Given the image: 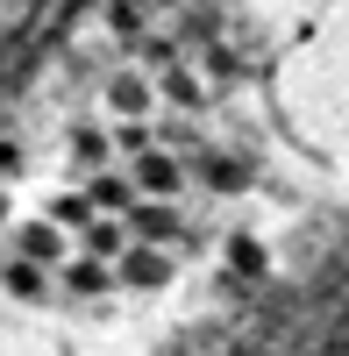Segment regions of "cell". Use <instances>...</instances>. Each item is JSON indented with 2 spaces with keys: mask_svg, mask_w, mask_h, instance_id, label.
<instances>
[{
  "mask_svg": "<svg viewBox=\"0 0 349 356\" xmlns=\"http://www.w3.org/2000/svg\"><path fill=\"white\" fill-rule=\"evenodd\" d=\"M122 228H129V243H157V250H171V257H193L200 250V228L179 214V200H129L122 207Z\"/></svg>",
  "mask_w": 349,
  "mask_h": 356,
  "instance_id": "cell-1",
  "label": "cell"
},
{
  "mask_svg": "<svg viewBox=\"0 0 349 356\" xmlns=\"http://www.w3.org/2000/svg\"><path fill=\"white\" fill-rule=\"evenodd\" d=\"M186 178H200L207 193H250V157H236V150H207V143H193L186 150Z\"/></svg>",
  "mask_w": 349,
  "mask_h": 356,
  "instance_id": "cell-2",
  "label": "cell"
},
{
  "mask_svg": "<svg viewBox=\"0 0 349 356\" xmlns=\"http://www.w3.org/2000/svg\"><path fill=\"white\" fill-rule=\"evenodd\" d=\"M129 186L143 200H179L186 193V157L179 150H143V157H129Z\"/></svg>",
  "mask_w": 349,
  "mask_h": 356,
  "instance_id": "cell-3",
  "label": "cell"
},
{
  "mask_svg": "<svg viewBox=\"0 0 349 356\" xmlns=\"http://www.w3.org/2000/svg\"><path fill=\"white\" fill-rule=\"evenodd\" d=\"M50 285H57V300H100V292L114 285V271H107L100 257L72 250V257H57V264H50Z\"/></svg>",
  "mask_w": 349,
  "mask_h": 356,
  "instance_id": "cell-4",
  "label": "cell"
},
{
  "mask_svg": "<svg viewBox=\"0 0 349 356\" xmlns=\"http://www.w3.org/2000/svg\"><path fill=\"white\" fill-rule=\"evenodd\" d=\"M114 271V285H129V292H157L164 278H171V250H157V243H129L122 257L107 264Z\"/></svg>",
  "mask_w": 349,
  "mask_h": 356,
  "instance_id": "cell-5",
  "label": "cell"
},
{
  "mask_svg": "<svg viewBox=\"0 0 349 356\" xmlns=\"http://www.w3.org/2000/svg\"><path fill=\"white\" fill-rule=\"evenodd\" d=\"M15 257H29V264H50L57 257H72V228H57L50 214H36V221H15Z\"/></svg>",
  "mask_w": 349,
  "mask_h": 356,
  "instance_id": "cell-6",
  "label": "cell"
},
{
  "mask_svg": "<svg viewBox=\"0 0 349 356\" xmlns=\"http://www.w3.org/2000/svg\"><path fill=\"white\" fill-rule=\"evenodd\" d=\"M0 292L22 300V307H50V300H57L50 271H43V264H29V257H0Z\"/></svg>",
  "mask_w": 349,
  "mask_h": 356,
  "instance_id": "cell-7",
  "label": "cell"
},
{
  "mask_svg": "<svg viewBox=\"0 0 349 356\" xmlns=\"http://www.w3.org/2000/svg\"><path fill=\"white\" fill-rule=\"evenodd\" d=\"M72 235H79V250H86V257H100V264H114V257L129 250V228H122V214H86Z\"/></svg>",
  "mask_w": 349,
  "mask_h": 356,
  "instance_id": "cell-8",
  "label": "cell"
},
{
  "mask_svg": "<svg viewBox=\"0 0 349 356\" xmlns=\"http://www.w3.org/2000/svg\"><path fill=\"white\" fill-rule=\"evenodd\" d=\"M157 100L171 114H193V107H207V79H200L193 65H164V86H157Z\"/></svg>",
  "mask_w": 349,
  "mask_h": 356,
  "instance_id": "cell-9",
  "label": "cell"
},
{
  "mask_svg": "<svg viewBox=\"0 0 349 356\" xmlns=\"http://www.w3.org/2000/svg\"><path fill=\"white\" fill-rule=\"evenodd\" d=\"M86 200H93V214H122V207L136 200V186H129V171L100 164V171H86Z\"/></svg>",
  "mask_w": 349,
  "mask_h": 356,
  "instance_id": "cell-10",
  "label": "cell"
},
{
  "mask_svg": "<svg viewBox=\"0 0 349 356\" xmlns=\"http://www.w3.org/2000/svg\"><path fill=\"white\" fill-rule=\"evenodd\" d=\"M65 157H72L79 171H100V164H114V143H107L100 122H79V129L65 136Z\"/></svg>",
  "mask_w": 349,
  "mask_h": 356,
  "instance_id": "cell-11",
  "label": "cell"
},
{
  "mask_svg": "<svg viewBox=\"0 0 349 356\" xmlns=\"http://www.w3.org/2000/svg\"><path fill=\"white\" fill-rule=\"evenodd\" d=\"M150 79H136V72H122V79H107V114L122 122V114H150Z\"/></svg>",
  "mask_w": 349,
  "mask_h": 356,
  "instance_id": "cell-12",
  "label": "cell"
},
{
  "mask_svg": "<svg viewBox=\"0 0 349 356\" xmlns=\"http://www.w3.org/2000/svg\"><path fill=\"white\" fill-rule=\"evenodd\" d=\"M107 143H114V157L129 164V157H143V150H157V129L143 122V114H122V122L107 129Z\"/></svg>",
  "mask_w": 349,
  "mask_h": 356,
  "instance_id": "cell-13",
  "label": "cell"
},
{
  "mask_svg": "<svg viewBox=\"0 0 349 356\" xmlns=\"http://www.w3.org/2000/svg\"><path fill=\"white\" fill-rule=\"evenodd\" d=\"M43 214H50L57 228H79L86 214H93V200H86V186H65V193H50V207H43Z\"/></svg>",
  "mask_w": 349,
  "mask_h": 356,
  "instance_id": "cell-14",
  "label": "cell"
},
{
  "mask_svg": "<svg viewBox=\"0 0 349 356\" xmlns=\"http://www.w3.org/2000/svg\"><path fill=\"white\" fill-rule=\"evenodd\" d=\"M228 264H236V271H264V243H250V235H236V243H228Z\"/></svg>",
  "mask_w": 349,
  "mask_h": 356,
  "instance_id": "cell-15",
  "label": "cell"
},
{
  "mask_svg": "<svg viewBox=\"0 0 349 356\" xmlns=\"http://www.w3.org/2000/svg\"><path fill=\"white\" fill-rule=\"evenodd\" d=\"M0 178H22V143H0Z\"/></svg>",
  "mask_w": 349,
  "mask_h": 356,
  "instance_id": "cell-16",
  "label": "cell"
},
{
  "mask_svg": "<svg viewBox=\"0 0 349 356\" xmlns=\"http://www.w3.org/2000/svg\"><path fill=\"white\" fill-rule=\"evenodd\" d=\"M8 214H15V207H8V193H0V228H8Z\"/></svg>",
  "mask_w": 349,
  "mask_h": 356,
  "instance_id": "cell-17",
  "label": "cell"
}]
</instances>
